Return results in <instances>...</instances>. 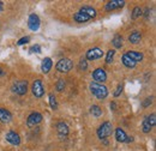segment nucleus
I'll return each instance as SVG.
<instances>
[{"instance_id": "1", "label": "nucleus", "mask_w": 156, "mask_h": 151, "mask_svg": "<svg viewBox=\"0 0 156 151\" xmlns=\"http://www.w3.org/2000/svg\"><path fill=\"white\" fill-rule=\"evenodd\" d=\"M89 89H90V93L94 95L96 98H98V100H105L108 96V94H109L108 88L105 84H100V83H95V82L90 83Z\"/></svg>"}, {"instance_id": "2", "label": "nucleus", "mask_w": 156, "mask_h": 151, "mask_svg": "<svg viewBox=\"0 0 156 151\" xmlns=\"http://www.w3.org/2000/svg\"><path fill=\"white\" fill-rule=\"evenodd\" d=\"M113 132V125L111 121H105L102 122L100 126H98V131H96V134H98V139L101 140H105L106 138H108Z\"/></svg>"}, {"instance_id": "3", "label": "nucleus", "mask_w": 156, "mask_h": 151, "mask_svg": "<svg viewBox=\"0 0 156 151\" xmlns=\"http://www.w3.org/2000/svg\"><path fill=\"white\" fill-rule=\"evenodd\" d=\"M72 67H73V62L69 58L60 59L58 62H57V65H55L57 71L60 72V73H67V72H70L72 70Z\"/></svg>"}, {"instance_id": "4", "label": "nucleus", "mask_w": 156, "mask_h": 151, "mask_svg": "<svg viewBox=\"0 0 156 151\" xmlns=\"http://www.w3.org/2000/svg\"><path fill=\"white\" fill-rule=\"evenodd\" d=\"M156 125V114L151 113L150 115H147L144 120L142 121V131L143 133H150L153 127Z\"/></svg>"}, {"instance_id": "5", "label": "nucleus", "mask_w": 156, "mask_h": 151, "mask_svg": "<svg viewBox=\"0 0 156 151\" xmlns=\"http://www.w3.org/2000/svg\"><path fill=\"white\" fill-rule=\"evenodd\" d=\"M12 93H15L18 96H23L28 93V82L27 80H17L12 84V88H11Z\"/></svg>"}, {"instance_id": "6", "label": "nucleus", "mask_w": 156, "mask_h": 151, "mask_svg": "<svg viewBox=\"0 0 156 151\" xmlns=\"http://www.w3.org/2000/svg\"><path fill=\"white\" fill-rule=\"evenodd\" d=\"M103 51L101 49V48H98V47H94V48H90L87 53H85V60L88 61V60H90V61H93V60H98V59H101V58L103 57Z\"/></svg>"}, {"instance_id": "7", "label": "nucleus", "mask_w": 156, "mask_h": 151, "mask_svg": "<svg viewBox=\"0 0 156 151\" xmlns=\"http://www.w3.org/2000/svg\"><path fill=\"white\" fill-rule=\"evenodd\" d=\"M31 93L35 97H42L44 95V88H43V84H42V80L41 79H35L33 85H31Z\"/></svg>"}, {"instance_id": "8", "label": "nucleus", "mask_w": 156, "mask_h": 151, "mask_svg": "<svg viewBox=\"0 0 156 151\" xmlns=\"http://www.w3.org/2000/svg\"><path fill=\"white\" fill-rule=\"evenodd\" d=\"M42 120H43L42 114L39 113V112H34V113H31L28 116V119H27V125H28L29 127H34V126H37L39 124H41Z\"/></svg>"}, {"instance_id": "9", "label": "nucleus", "mask_w": 156, "mask_h": 151, "mask_svg": "<svg viewBox=\"0 0 156 151\" xmlns=\"http://www.w3.org/2000/svg\"><path fill=\"white\" fill-rule=\"evenodd\" d=\"M91 76H93V79L95 80V83L103 84V82L107 80V72H106L103 68H101V67L95 68V70L93 71Z\"/></svg>"}, {"instance_id": "10", "label": "nucleus", "mask_w": 156, "mask_h": 151, "mask_svg": "<svg viewBox=\"0 0 156 151\" xmlns=\"http://www.w3.org/2000/svg\"><path fill=\"white\" fill-rule=\"evenodd\" d=\"M40 24H41V20H40L39 16L36 13H30L29 15V18H28V26L31 31H37L40 29Z\"/></svg>"}, {"instance_id": "11", "label": "nucleus", "mask_w": 156, "mask_h": 151, "mask_svg": "<svg viewBox=\"0 0 156 151\" xmlns=\"http://www.w3.org/2000/svg\"><path fill=\"white\" fill-rule=\"evenodd\" d=\"M5 139L7 143H10L11 145H16L18 146L20 144V135L15 131H9L5 135Z\"/></svg>"}, {"instance_id": "12", "label": "nucleus", "mask_w": 156, "mask_h": 151, "mask_svg": "<svg viewBox=\"0 0 156 151\" xmlns=\"http://www.w3.org/2000/svg\"><path fill=\"white\" fill-rule=\"evenodd\" d=\"M55 128H57V132H58V135L60 139H65L69 135L70 130H69V126H67L66 122L59 121L58 124H57V126H55Z\"/></svg>"}, {"instance_id": "13", "label": "nucleus", "mask_w": 156, "mask_h": 151, "mask_svg": "<svg viewBox=\"0 0 156 151\" xmlns=\"http://www.w3.org/2000/svg\"><path fill=\"white\" fill-rule=\"evenodd\" d=\"M125 5V1L124 0H112V1H108L106 5H105V10L106 11H114L117 9H121L124 7Z\"/></svg>"}, {"instance_id": "14", "label": "nucleus", "mask_w": 156, "mask_h": 151, "mask_svg": "<svg viewBox=\"0 0 156 151\" xmlns=\"http://www.w3.org/2000/svg\"><path fill=\"white\" fill-rule=\"evenodd\" d=\"M79 12H83V13H85L89 18H95L96 16H98V11H96V9H94L93 6H89V5H85V6H82L80 9H79Z\"/></svg>"}, {"instance_id": "15", "label": "nucleus", "mask_w": 156, "mask_h": 151, "mask_svg": "<svg viewBox=\"0 0 156 151\" xmlns=\"http://www.w3.org/2000/svg\"><path fill=\"white\" fill-rule=\"evenodd\" d=\"M12 120V114L6 108H0V121L2 124H9Z\"/></svg>"}, {"instance_id": "16", "label": "nucleus", "mask_w": 156, "mask_h": 151, "mask_svg": "<svg viewBox=\"0 0 156 151\" xmlns=\"http://www.w3.org/2000/svg\"><path fill=\"white\" fill-rule=\"evenodd\" d=\"M52 67H53V60L51 58H44L42 60V64H41V71L44 75H47L52 70Z\"/></svg>"}, {"instance_id": "17", "label": "nucleus", "mask_w": 156, "mask_h": 151, "mask_svg": "<svg viewBox=\"0 0 156 151\" xmlns=\"http://www.w3.org/2000/svg\"><path fill=\"white\" fill-rule=\"evenodd\" d=\"M125 55H127V57L130 58V59H132L135 62H139V61H142L143 60V58H144V55H143V53L142 52H138V51H127L126 53H124Z\"/></svg>"}, {"instance_id": "18", "label": "nucleus", "mask_w": 156, "mask_h": 151, "mask_svg": "<svg viewBox=\"0 0 156 151\" xmlns=\"http://www.w3.org/2000/svg\"><path fill=\"white\" fill-rule=\"evenodd\" d=\"M115 139H117V142H119V143H126L127 134H126V132L121 127L115 128Z\"/></svg>"}, {"instance_id": "19", "label": "nucleus", "mask_w": 156, "mask_h": 151, "mask_svg": "<svg viewBox=\"0 0 156 151\" xmlns=\"http://www.w3.org/2000/svg\"><path fill=\"white\" fill-rule=\"evenodd\" d=\"M140 40H142V33L138 31V30L132 31V33L130 34V36H129V41H130V43H132V44H138V43L140 42Z\"/></svg>"}, {"instance_id": "20", "label": "nucleus", "mask_w": 156, "mask_h": 151, "mask_svg": "<svg viewBox=\"0 0 156 151\" xmlns=\"http://www.w3.org/2000/svg\"><path fill=\"white\" fill-rule=\"evenodd\" d=\"M121 62L127 68H135L137 65V62H135L132 59H130V58L127 57V55H125V54H122V57H121Z\"/></svg>"}, {"instance_id": "21", "label": "nucleus", "mask_w": 156, "mask_h": 151, "mask_svg": "<svg viewBox=\"0 0 156 151\" xmlns=\"http://www.w3.org/2000/svg\"><path fill=\"white\" fill-rule=\"evenodd\" d=\"M73 20L75 22H77V23H87V22H89L90 18L85 15V13H83V12H76L75 15H73Z\"/></svg>"}, {"instance_id": "22", "label": "nucleus", "mask_w": 156, "mask_h": 151, "mask_svg": "<svg viewBox=\"0 0 156 151\" xmlns=\"http://www.w3.org/2000/svg\"><path fill=\"white\" fill-rule=\"evenodd\" d=\"M90 114H91L93 116H95V118H100V116L102 115V109H101V107L98 106V104H93V106L90 107Z\"/></svg>"}, {"instance_id": "23", "label": "nucleus", "mask_w": 156, "mask_h": 151, "mask_svg": "<svg viewBox=\"0 0 156 151\" xmlns=\"http://www.w3.org/2000/svg\"><path fill=\"white\" fill-rule=\"evenodd\" d=\"M112 44H113V47L115 48V49H119V48H121L122 47V37L120 36V35H115L113 40H112Z\"/></svg>"}, {"instance_id": "24", "label": "nucleus", "mask_w": 156, "mask_h": 151, "mask_svg": "<svg viewBox=\"0 0 156 151\" xmlns=\"http://www.w3.org/2000/svg\"><path fill=\"white\" fill-rule=\"evenodd\" d=\"M48 100H49V106L53 111H57L58 109V102H57V97L53 94H49L48 96Z\"/></svg>"}, {"instance_id": "25", "label": "nucleus", "mask_w": 156, "mask_h": 151, "mask_svg": "<svg viewBox=\"0 0 156 151\" xmlns=\"http://www.w3.org/2000/svg\"><path fill=\"white\" fill-rule=\"evenodd\" d=\"M142 15H143V10H142L139 6H136V7L132 10V15H131V18H132V19H137V18H139Z\"/></svg>"}, {"instance_id": "26", "label": "nucleus", "mask_w": 156, "mask_h": 151, "mask_svg": "<svg viewBox=\"0 0 156 151\" xmlns=\"http://www.w3.org/2000/svg\"><path fill=\"white\" fill-rule=\"evenodd\" d=\"M114 55H115V49H109L106 54V64H111L114 60Z\"/></svg>"}, {"instance_id": "27", "label": "nucleus", "mask_w": 156, "mask_h": 151, "mask_svg": "<svg viewBox=\"0 0 156 151\" xmlns=\"http://www.w3.org/2000/svg\"><path fill=\"white\" fill-rule=\"evenodd\" d=\"M65 88H66V82L64 79H59L57 82V85H55V90L59 93H62L65 90Z\"/></svg>"}, {"instance_id": "28", "label": "nucleus", "mask_w": 156, "mask_h": 151, "mask_svg": "<svg viewBox=\"0 0 156 151\" xmlns=\"http://www.w3.org/2000/svg\"><path fill=\"white\" fill-rule=\"evenodd\" d=\"M153 100H154V96H149V97L144 98L142 101V107L143 108H148L150 104H153Z\"/></svg>"}, {"instance_id": "29", "label": "nucleus", "mask_w": 156, "mask_h": 151, "mask_svg": "<svg viewBox=\"0 0 156 151\" xmlns=\"http://www.w3.org/2000/svg\"><path fill=\"white\" fill-rule=\"evenodd\" d=\"M41 52H42V48H41L40 44H34V46H31L30 49H29V53H30V54H40Z\"/></svg>"}, {"instance_id": "30", "label": "nucleus", "mask_w": 156, "mask_h": 151, "mask_svg": "<svg viewBox=\"0 0 156 151\" xmlns=\"http://www.w3.org/2000/svg\"><path fill=\"white\" fill-rule=\"evenodd\" d=\"M79 70L80 71H87L88 70V61L85 59H80V61H79Z\"/></svg>"}, {"instance_id": "31", "label": "nucleus", "mask_w": 156, "mask_h": 151, "mask_svg": "<svg viewBox=\"0 0 156 151\" xmlns=\"http://www.w3.org/2000/svg\"><path fill=\"white\" fill-rule=\"evenodd\" d=\"M29 41H30V37H29V36H24V37L20 38V40L17 41V44H18V46H23V44H25V43H29Z\"/></svg>"}, {"instance_id": "32", "label": "nucleus", "mask_w": 156, "mask_h": 151, "mask_svg": "<svg viewBox=\"0 0 156 151\" xmlns=\"http://www.w3.org/2000/svg\"><path fill=\"white\" fill-rule=\"evenodd\" d=\"M122 88H124V86H122V84H119V85H118L117 86V89H115V91H114V97H118V96H120V95H121V93H122Z\"/></svg>"}, {"instance_id": "33", "label": "nucleus", "mask_w": 156, "mask_h": 151, "mask_svg": "<svg viewBox=\"0 0 156 151\" xmlns=\"http://www.w3.org/2000/svg\"><path fill=\"white\" fill-rule=\"evenodd\" d=\"M111 109H112V111H115V109H117V103H115L114 101L111 103Z\"/></svg>"}, {"instance_id": "34", "label": "nucleus", "mask_w": 156, "mask_h": 151, "mask_svg": "<svg viewBox=\"0 0 156 151\" xmlns=\"http://www.w3.org/2000/svg\"><path fill=\"white\" fill-rule=\"evenodd\" d=\"M131 142H133V137H129V135H127V139H126V143H131Z\"/></svg>"}, {"instance_id": "35", "label": "nucleus", "mask_w": 156, "mask_h": 151, "mask_svg": "<svg viewBox=\"0 0 156 151\" xmlns=\"http://www.w3.org/2000/svg\"><path fill=\"white\" fill-rule=\"evenodd\" d=\"M149 12H150V10H149V9H147V10L144 11V16H145V17H149Z\"/></svg>"}, {"instance_id": "36", "label": "nucleus", "mask_w": 156, "mask_h": 151, "mask_svg": "<svg viewBox=\"0 0 156 151\" xmlns=\"http://www.w3.org/2000/svg\"><path fill=\"white\" fill-rule=\"evenodd\" d=\"M2 7H4V2H2V1H0V12L2 11Z\"/></svg>"}, {"instance_id": "37", "label": "nucleus", "mask_w": 156, "mask_h": 151, "mask_svg": "<svg viewBox=\"0 0 156 151\" xmlns=\"http://www.w3.org/2000/svg\"><path fill=\"white\" fill-rule=\"evenodd\" d=\"M4 75H5V72H4V70L0 67V77H1V76H4Z\"/></svg>"}]
</instances>
